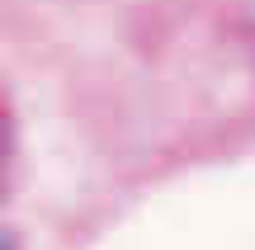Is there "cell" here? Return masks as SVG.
Instances as JSON below:
<instances>
[{"mask_svg":"<svg viewBox=\"0 0 255 250\" xmlns=\"http://www.w3.org/2000/svg\"><path fill=\"white\" fill-rule=\"evenodd\" d=\"M14 161H19V132H14V113H9L5 94H0V194L9 189Z\"/></svg>","mask_w":255,"mask_h":250,"instance_id":"6da1fadb","label":"cell"},{"mask_svg":"<svg viewBox=\"0 0 255 250\" xmlns=\"http://www.w3.org/2000/svg\"><path fill=\"white\" fill-rule=\"evenodd\" d=\"M0 250H5V246H0Z\"/></svg>","mask_w":255,"mask_h":250,"instance_id":"7a4b0ae2","label":"cell"}]
</instances>
